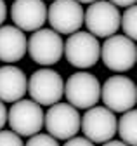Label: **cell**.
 Returning a JSON list of instances; mask_svg holds the SVG:
<instances>
[{"instance_id": "cell-20", "label": "cell", "mask_w": 137, "mask_h": 146, "mask_svg": "<svg viewBox=\"0 0 137 146\" xmlns=\"http://www.w3.org/2000/svg\"><path fill=\"white\" fill-rule=\"evenodd\" d=\"M5 122H7V110H5V104L0 101V129L5 125Z\"/></svg>"}, {"instance_id": "cell-19", "label": "cell", "mask_w": 137, "mask_h": 146, "mask_svg": "<svg viewBox=\"0 0 137 146\" xmlns=\"http://www.w3.org/2000/svg\"><path fill=\"white\" fill-rule=\"evenodd\" d=\"M64 146H94V143L89 141L87 137H76V136H73L70 139H66Z\"/></svg>"}, {"instance_id": "cell-8", "label": "cell", "mask_w": 137, "mask_h": 146, "mask_svg": "<svg viewBox=\"0 0 137 146\" xmlns=\"http://www.w3.org/2000/svg\"><path fill=\"white\" fill-rule=\"evenodd\" d=\"M7 122L18 136H33L43 127L42 106L30 99H18L7 113Z\"/></svg>"}, {"instance_id": "cell-18", "label": "cell", "mask_w": 137, "mask_h": 146, "mask_svg": "<svg viewBox=\"0 0 137 146\" xmlns=\"http://www.w3.org/2000/svg\"><path fill=\"white\" fill-rule=\"evenodd\" d=\"M0 146H24L21 137L14 131H2L0 129Z\"/></svg>"}, {"instance_id": "cell-22", "label": "cell", "mask_w": 137, "mask_h": 146, "mask_svg": "<svg viewBox=\"0 0 137 146\" xmlns=\"http://www.w3.org/2000/svg\"><path fill=\"white\" fill-rule=\"evenodd\" d=\"M7 17V5H5V0H0V26L5 21Z\"/></svg>"}, {"instance_id": "cell-13", "label": "cell", "mask_w": 137, "mask_h": 146, "mask_svg": "<svg viewBox=\"0 0 137 146\" xmlns=\"http://www.w3.org/2000/svg\"><path fill=\"white\" fill-rule=\"evenodd\" d=\"M28 40L18 26H0V61L18 63L24 58Z\"/></svg>"}, {"instance_id": "cell-16", "label": "cell", "mask_w": 137, "mask_h": 146, "mask_svg": "<svg viewBox=\"0 0 137 146\" xmlns=\"http://www.w3.org/2000/svg\"><path fill=\"white\" fill-rule=\"evenodd\" d=\"M120 26L123 28L125 36L135 40V36H137V7H135V4L128 5L127 11L123 12V16H120Z\"/></svg>"}, {"instance_id": "cell-3", "label": "cell", "mask_w": 137, "mask_h": 146, "mask_svg": "<svg viewBox=\"0 0 137 146\" xmlns=\"http://www.w3.org/2000/svg\"><path fill=\"white\" fill-rule=\"evenodd\" d=\"M63 49H64V42L57 31H54L52 28L50 30L38 28L30 36L26 52H30L31 59L37 64L50 66V64H56L61 59Z\"/></svg>"}, {"instance_id": "cell-1", "label": "cell", "mask_w": 137, "mask_h": 146, "mask_svg": "<svg viewBox=\"0 0 137 146\" xmlns=\"http://www.w3.org/2000/svg\"><path fill=\"white\" fill-rule=\"evenodd\" d=\"M102 63L106 64V68L116 71V73H123L134 68L137 61V47L135 42L128 36L123 35H111L106 36L104 44L101 47V56Z\"/></svg>"}, {"instance_id": "cell-12", "label": "cell", "mask_w": 137, "mask_h": 146, "mask_svg": "<svg viewBox=\"0 0 137 146\" xmlns=\"http://www.w3.org/2000/svg\"><path fill=\"white\" fill-rule=\"evenodd\" d=\"M11 17L19 30L35 31L47 21V7L43 0H14Z\"/></svg>"}, {"instance_id": "cell-7", "label": "cell", "mask_w": 137, "mask_h": 146, "mask_svg": "<svg viewBox=\"0 0 137 146\" xmlns=\"http://www.w3.org/2000/svg\"><path fill=\"white\" fill-rule=\"evenodd\" d=\"M102 103L113 113H123L135 106L137 87L135 84L123 75H115L108 78L101 89Z\"/></svg>"}, {"instance_id": "cell-23", "label": "cell", "mask_w": 137, "mask_h": 146, "mask_svg": "<svg viewBox=\"0 0 137 146\" xmlns=\"http://www.w3.org/2000/svg\"><path fill=\"white\" fill-rule=\"evenodd\" d=\"M102 146H128V144L123 143V141H113V139H109L106 143H102Z\"/></svg>"}, {"instance_id": "cell-2", "label": "cell", "mask_w": 137, "mask_h": 146, "mask_svg": "<svg viewBox=\"0 0 137 146\" xmlns=\"http://www.w3.org/2000/svg\"><path fill=\"white\" fill-rule=\"evenodd\" d=\"M63 54L66 56L68 63L75 68L85 70L92 68L101 56V44L97 36L89 31H75L66 40Z\"/></svg>"}, {"instance_id": "cell-9", "label": "cell", "mask_w": 137, "mask_h": 146, "mask_svg": "<svg viewBox=\"0 0 137 146\" xmlns=\"http://www.w3.org/2000/svg\"><path fill=\"white\" fill-rule=\"evenodd\" d=\"M43 125L47 132L56 139H70L80 131V115L76 108L66 103L50 104L47 113L43 115Z\"/></svg>"}, {"instance_id": "cell-11", "label": "cell", "mask_w": 137, "mask_h": 146, "mask_svg": "<svg viewBox=\"0 0 137 146\" xmlns=\"http://www.w3.org/2000/svg\"><path fill=\"white\" fill-rule=\"evenodd\" d=\"M47 19L59 35H71L83 25V7L76 0H54L47 9Z\"/></svg>"}, {"instance_id": "cell-21", "label": "cell", "mask_w": 137, "mask_h": 146, "mask_svg": "<svg viewBox=\"0 0 137 146\" xmlns=\"http://www.w3.org/2000/svg\"><path fill=\"white\" fill-rule=\"evenodd\" d=\"M108 2H111L116 7H128V5L135 4V0H108Z\"/></svg>"}, {"instance_id": "cell-10", "label": "cell", "mask_w": 137, "mask_h": 146, "mask_svg": "<svg viewBox=\"0 0 137 146\" xmlns=\"http://www.w3.org/2000/svg\"><path fill=\"white\" fill-rule=\"evenodd\" d=\"M80 129L92 143H106L116 134V117L111 110L102 106L87 108V113L80 118Z\"/></svg>"}, {"instance_id": "cell-6", "label": "cell", "mask_w": 137, "mask_h": 146, "mask_svg": "<svg viewBox=\"0 0 137 146\" xmlns=\"http://www.w3.org/2000/svg\"><path fill=\"white\" fill-rule=\"evenodd\" d=\"M64 96L75 108H92L101 99V84L92 73L78 71L66 80Z\"/></svg>"}, {"instance_id": "cell-17", "label": "cell", "mask_w": 137, "mask_h": 146, "mask_svg": "<svg viewBox=\"0 0 137 146\" xmlns=\"http://www.w3.org/2000/svg\"><path fill=\"white\" fill-rule=\"evenodd\" d=\"M24 146H59V143L50 134H38L37 132V134L30 136V139Z\"/></svg>"}, {"instance_id": "cell-14", "label": "cell", "mask_w": 137, "mask_h": 146, "mask_svg": "<svg viewBox=\"0 0 137 146\" xmlns=\"http://www.w3.org/2000/svg\"><path fill=\"white\" fill-rule=\"evenodd\" d=\"M28 78L18 66H2L0 68V101L14 103L26 94Z\"/></svg>"}, {"instance_id": "cell-4", "label": "cell", "mask_w": 137, "mask_h": 146, "mask_svg": "<svg viewBox=\"0 0 137 146\" xmlns=\"http://www.w3.org/2000/svg\"><path fill=\"white\" fill-rule=\"evenodd\" d=\"M26 92L40 106H50L64 96V82L57 71L42 68L30 77Z\"/></svg>"}, {"instance_id": "cell-15", "label": "cell", "mask_w": 137, "mask_h": 146, "mask_svg": "<svg viewBox=\"0 0 137 146\" xmlns=\"http://www.w3.org/2000/svg\"><path fill=\"white\" fill-rule=\"evenodd\" d=\"M116 129L123 143L128 146L137 144V111L134 108L123 111V117L116 122Z\"/></svg>"}, {"instance_id": "cell-5", "label": "cell", "mask_w": 137, "mask_h": 146, "mask_svg": "<svg viewBox=\"0 0 137 146\" xmlns=\"http://www.w3.org/2000/svg\"><path fill=\"white\" fill-rule=\"evenodd\" d=\"M83 25L94 36H111L120 28V11L108 0H96L83 11Z\"/></svg>"}, {"instance_id": "cell-24", "label": "cell", "mask_w": 137, "mask_h": 146, "mask_svg": "<svg viewBox=\"0 0 137 146\" xmlns=\"http://www.w3.org/2000/svg\"><path fill=\"white\" fill-rule=\"evenodd\" d=\"M76 2H80V4H92V2H96V0H76Z\"/></svg>"}]
</instances>
